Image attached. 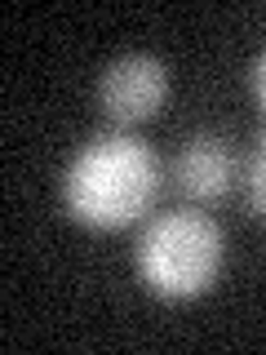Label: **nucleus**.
<instances>
[{
    "label": "nucleus",
    "mask_w": 266,
    "mask_h": 355,
    "mask_svg": "<svg viewBox=\"0 0 266 355\" xmlns=\"http://www.w3.org/2000/svg\"><path fill=\"white\" fill-rule=\"evenodd\" d=\"M253 89H258V103H262V111H266V53L258 58V71H253Z\"/></svg>",
    "instance_id": "obj_6"
},
{
    "label": "nucleus",
    "mask_w": 266,
    "mask_h": 355,
    "mask_svg": "<svg viewBox=\"0 0 266 355\" xmlns=\"http://www.w3.org/2000/svg\"><path fill=\"white\" fill-rule=\"evenodd\" d=\"M160 196V160L129 129L89 138L62 173V209L94 231L138 222Z\"/></svg>",
    "instance_id": "obj_1"
},
{
    "label": "nucleus",
    "mask_w": 266,
    "mask_h": 355,
    "mask_svg": "<svg viewBox=\"0 0 266 355\" xmlns=\"http://www.w3.org/2000/svg\"><path fill=\"white\" fill-rule=\"evenodd\" d=\"M222 271V231L195 209H173L138 236V275L151 293L186 302L209 293Z\"/></svg>",
    "instance_id": "obj_2"
},
{
    "label": "nucleus",
    "mask_w": 266,
    "mask_h": 355,
    "mask_svg": "<svg viewBox=\"0 0 266 355\" xmlns=\"http://www.w3.org/2000/svg\"><path fill=\"white\" fill-rule=\"evenodd\" d=\"M240 182H244V205H249V214L266 222V133L258 138V147H253Z\"/></svg>",
    "instance_id": "obj_5"
},
{
    "label": "nucleus",
    "mask_w": 266,
    "mask_h": 355,
    "mask_svg": "<svg viewBox=\"0 0 266 355\" xmlns=\"http://www.w3.org/2000/svg\"><path fill=\"white\" fill-rule=\"evenodd\" d=\"M240 160L222 133H191L173 160V187L195 205H213L240 182Z\"/></svg>",
    "instance_id": "obj_4"
},
{
    "label": "nucleus",
    "mask_w": 266,
    "mask_h": 355,
    "mask_svg": "<svg viewBox=\"0 0 266 355\" xmlns=\"http://www.w3.org/2000/svg\"><path fill=\"white\" fill-rule=\"evenodd\" d=\"M164 98H169V71L151 53H125L98 80V107L116 129L151 120L164 107Z\"/></svg>",
    "instance_id": "obj_3"
}]
</instances>
